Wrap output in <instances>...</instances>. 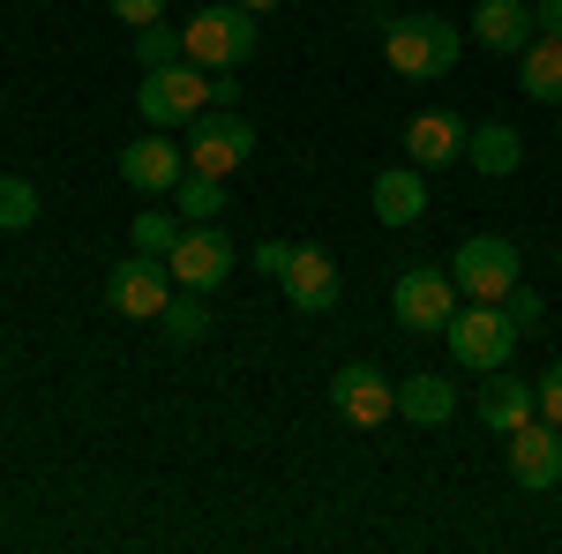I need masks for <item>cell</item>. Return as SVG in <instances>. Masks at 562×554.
Here are the masks:
<instances>
[{"mask_svg":"<svg viewBox=\"0 0 562 554\" xmlns=\"http://www.w3.org/2000/svg\"><path fill=\"white\" fill-rule=\"evenodd\" d=\"M420 211H428V180H420V166L375 172V217H383V225H420Z\"/></svg>","mask_w":562,"mask_h":554,"instance_id":"obj_17","label":"cell"},{"mask_svg":"<svg viewBox=\"0 0 562 554\" xmlns=\"http://www.w3.org/2000/svg\"><path fill=\"white\" fill-rule=\"evenodd\" d=\"M532 23H540L548 38H562V0H532Z\"/></svg>","mask_w":562,"mask_h":554,"instance_id":"obj_30","label":"cell"},{"mask_svg":"<svg viewBox=\"0 0 562 554\" xmlns=\"http://www.w3.org/2000/svg\"><path fill=\"white\" fill-rule=\"evenodd\" d=\"M38 225V188L31 180H0V233H23Z\"/></svg>","mask_w":562,"mask_h":554,"instance_id":"obj_25","label":"cell"},{"mask_svg":"<svg viewBox=\"0 0 562 554\" xmlns=\"http://www.w3.org/2000/svg\"><path fill=\"white\" fill-rule=\"evenodd\" d=\"M330 412L352 427H383L397 412V383H383V368H368V360H346L330 375Z\"/></svg>","mask_w":562,"mask_h":554,"instance_id":"obj_10","label":"cell"},{"mask_svg":"<svg viewBox=\"0 0 562 554\" xmlns=\"http://www.w3.org/2000/svg\"><path fill=\"white\" fill-rule=\"evenodd\" d=\"M532 38H540V23L525 0H480L473 8V45H487V53H525Z\"/></svg>","mask_w":562,"mask_h":554,"instance_id":"obj_15","label":"cell"},{"mask_svg":"<svg viewBox=\"0 0 562 554\" xmlns=\"http://www.w3.org/2000/svg\"><path fill=\"white\" fill-rule=\"evenodd\" d=\"M256 262L270 270V278H285V262H293V240H262V248H256Z\"/></svg>","mask_w":562,"mask_h":554,"instance_id":"obj_29","label":"cell"},{"mask_svg":"<svg viewBox=\"0 0 562 554\" xmlns=\"http://www.w3.org/2000/svg\"><path fill=\"white\" fill-rule=\"evenodd\" d=\"M188 233V217L180 211H135V225H128V240H135V256H173V240Z\"/></svg>","mask_w":562,"mask_h":554,"instance_id":"obj_22","label":"cell"},{"mask_svg":"<svg viewBox=\"0 0 562 554\" xmlns=\"http://www.w3.org/2000/svg\"><path fill=\"white\" fill-rule=\"evenodd\" d=\"M532 389H540V420L562 427V360H555V368H548V375H540Z\"/></svg>","mask_w":562,"mask_h":554,"instance_id":"obj_27","label":"cell"},{"mask_svg":"<svg viewBox=\"0 0 562 554\" xmlns=\"http://www.w3.org/2000/svg\"><path fill=\"white\" fill-rule=\"evenodd\" d=\"M240 8H256V15H270V8H285V0H240Z\"/></svg>","mask_w":562,"mask_h":554,"instance_id":"obj_31","label":"cell"},{"mask_svg":"<svg viewBox=\"0 0 562 554\" xmlns=\"http://www.w3.org/2000/svg\"><path fill=\"white\" fill-rule=\"evenodd\" d=\"M211 68H195V60H173V68H143V83H135V105H143V128H188L195 113H203V83Z\"/></svg>","mask_w":562,"mask_h":554,"instance_id":"obj_4","label":"cell"},{"mask_svg":"<svg viewBox=\"0 0 562 554\" xmlns=\"http://www.w3.org/2000/svg\"><path fill=\"white\" fill-rule=\"evenodd\" d=\"M480 420L495 427V434H518L525 420H540V389L510 383V368H495V375L480 383Z\"/></svg>","mask_w":562,"mask_h":554,"instance_id":"obj_16","label":"cell"},{"mask_svg":"<svg viewBox=\"0 0 562 554\" xmlns=\"http://www.w3.org/2000/svg\"><path fill=\"white\" fill-rule=\"evenodd\" d=\"M458 412V389L442 383V375H405L397 383V420H413V427H442Z\"/></svg>","mask_w":562,"mask_h":554,"instance_id":"obj_19","label":"cell"},{"mask_svg":"<svg viewBox=\"0 0 562 554\" xmlns=\"http://www.w3.org/2000/svg\"><path fill=\"white\" fill-rule=\"evenodd\" d=\"M166 270H173L180 293H211V285H225V278H233V240L217 233V217H211V225H188V233H180L173 256H166Z\"/></svg>","mask_w":562,"mask_h":554,"instance_id":"obj_9","label":"cell"},{"mask_svg":"<svg viewBox=\"0 0 562 554\" xmlns=\"http://www.w3.org/2000/svg\"><path fill=\"white\" fill-rule=\"evenodd\" d=\"M518 90L525 98H540V105H562V38H540L518 53Z\"/></svg>","mask_w":562,"mask_h":554,"instance_id":"obj_18","label":"cell"},{"mask_svg":"<svg viewBox=\"0 0 562 554\" xmlns=\"http://www.w3.org/2000/svg\"><path fill=\"white\" fill-rule=\"evenodd\" d=\"M105 8H113V15H121V23H135V31H143V23H158V15H166V0H105Z\"/></svg>","mask_w":562,"mask_h":554,"instance_id":"obj_28","label":"cell"},{"mask_svg":"<svg viewBox=\"0 0 562 554\" xmlns=\"http://www.w3.org/2000/svg\"><path fill=\"white\" fill-rule=\"evenodd\" d=\"M458 53H465V38H458V23H442V15H397V23L383 31V60L405 76V83L450 76Z\"/></svg>","mask_w":562,"mask_h":554,"instance_id":"obj_3","label":"cell"},{"mask_svg":"<svg viewBox=\"0 0 562 554\" xmlns=\"http://www.w3.org/2000/svg\"><path fill=\"white\" fill-rule=\"evenodd\" d=\"M180 172H188V150H180V143H166V135H143V143H128V150H121V180H128L135 195H173Z\"/></svg>","mask_w":562,"mask_h":554,"instance_id":"obj_12","label":"cell"},{"mask_svg":"<svg viewBox=\"0 0 562 554\" xmlns=\"http://www.w3.org/2000/svg\"><path fill=\"white\" fill-rule=\"evenodd\" d=\"M450 278H458L465 299H503L518 285V248H510L503 233H473V240L450 256Z\"/></svg>","mask_w":562,"mask_h":554,"instance_id":"obj_7","label":"cell"},{"mask_svg":"<svg viewBox=\"0 0 562 554\" xmlns=\"http://www.w3.org/2000/svg\"><path fill=\"white\" fill-rule=\"evenodd\" d=\"M503 315H510L518 330H540V315H548V307H540V293H532V285H510V293H503Z\"/></svg>","mask_w":562,"mask_h":554,"instance_id":"obj_26","label":"cell"},{"mask_svg":"<svg viewBox=\"0 0 562 554\" xmlns=\"http://www.w3.org/2000/svg\"><path fill=\"white\" fill-rule=\"evenodd\" d=\"M450 158H465V121L458 113H420V121H405V166H450Z\"/></svg>","mask_w":562,"mask_h":554,"instance_id":"obj_14","label":"cell"},{"mask_svg":"<svg viewBox=\"0 0 562 554\" xmlns=\"http://www.w3.org/2000/svg\"><path fill=\"white\" fill-rule=\"evenodd\" d=\"M465 166H480V172H518L525 166V135L518 128H503V121H487V128H465Z\"/></svg>","mask_w":562,"mask_h":554,"instance_id":"obj_20","label":"cell"},{"mask_svg":"<svg viewBox=\"0 0 562 554\" xmlns=\"http://www.w3.org/2000/svg\"><path fill=\"white\" fill-rule=\"evenodd\" d=\"M458 278L450 270H435V262H413V270H397V285H390V315L413 330V338H435L450 315H458Z\"/></svg>","mask_w":562,"mask_h":554,"instance_id":"obj_5","label":"cell"},{"mask_svg":"<svg viewBox=\"0 0 562 554\" xmlns=\"http://www.w3.org/2000/svg\"><path fill=\"white\" fill-rule=\"evenodd\" d=\"M180 150H188V166H195V172L225 180L233 166L256 158V128H248L233 105H217V113H195V121H188V143H180Z\"/></svg>","mask_w":562,"mask_h":554,"instance_id":"obj_6","label":"cell"},{"mask_svg":"<svg viewBox=\"0 0 562 554\" xmlns=\"http://www.w3.org/2000/svg\"><path fill=\"white\" fill-rule=\"evenodd\" d=\"M180 38H188V60H195V68L240 76V68L256 60V45H262V15L240 8V0H211V8H195V23H188Z\"/></svg>","mask_w":562,"mask_h":554,"instance_id":"obj_1","label":"cell"},{"mask_svg":"<svg viewBox=\"0 0 562 554\" xmlns=\"http://www.w3.org/2000/svg\"><path fill=\"white\" fill-rule=\"evenodd\" d=\"M518 338H525V330L503 315V299H473V307H458V315L442 323V344H450V360H458L465 375H495V368H510Z\"/></svg>","mask_w":562,"mask_h":554,"instance_id":"obj_2","label":"cell"},{"mask_svg":"<svg viewBox=\"0 0 562 554\" xmlns=\"http://www.w3.org/2000/svg\"><path fill=\"white\" fill-rule=\"evenodd\" d=\"M173 293H180V285H173V270H166L158 256L113 262V278H105V299H113V315H128V323H158Z\"/></svg>","mask_w":562,"mask_h":554,"instance_id":"obj_8","label":"cell"},{"mask_svg":"<svg viewBox=\"0 0 562 554\" xmlns=\"http://www.w3.org/2000/svg\"><path fill=\"white\" fill-rule=\"evenodd\" d=\"M135 60H143V68H173V60H188V38L166 31V23H143V31H135Z\"/></svg>","mask_w":562,"mask_h":554,"instance_id":"obj_24","label":"cell"},{"mask_svg":"<svg viewBox=\"0 0 562 554\" xmlns=\"http://www.w3.org/2000/svg\"><path fill=\"white\" fill-rule=\"evenodd\" d=\"M158 323H166V338H173V344H203V338H211V307H203V293H173Z\"/></svg>","mask_w":562,"mask_h":554,"instance_id":"obj_23","label":"cell"},{"mask_svg":"<svg viewBox=\"0 0 562 554\" xmlns=\"http://www.w3.org/2000/svg\"><path fill=\"white\" fill-rule=\"evenodd\" d=\"M555 262H562V256H555Z\"/></svg>","mask_w":562,"mask_h":554,"instance_id":"obj_32","label":"cell"},{"mask_svg":"<svg viewBox=\"0 0 562 554\" xmlns=\"http://www.w3.org/2000/svg\"><path fill=\"white\" fill-rule=\"evenodd\" d=\"M173 211L188 217V225H211V217L225 211V188H217L211 172H195V166H188V172L173 180Z\"/></svg>","mask_w":562,"mask_h":554,"instance_id":"obj_21","label":"cell"},{"mask_svg":"<svg viewBox=\"0 0 562 554\" xmlns=\"http://www.w3.org/2000/svg\"><path fill=\"white\" fill-rule=\"evenodd\" d=\"M285 299L301 307V315H330L338 307V262L323 256V248H293V262H285Z\"/></svg>","mask_w":562,"mask_h":554,"instance_id":"obj_13","label":"cell"},{"mask_svg":"<svg viewBox=\"0 0 562 554\" xmlns=\"http://www.w3.org/2000/svg\"><path fill=\"white\" fill-rule=\"evenodd\" d=\"M503 442H510V479H518L525 495H548V487H562V427L525 420L518 434H503Z\"/></svg>","mask_w":562,"mask_h":554,"instance_id":"obj_11","label":"cell"}]
</instances>
